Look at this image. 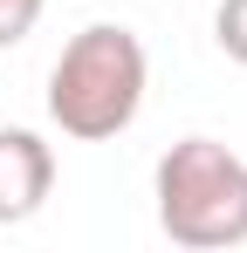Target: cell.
Returning <instances> with one entry per match:
<instances>
[{
    "label": "cell",
    "mask_w": 247,
    "mask_h": 253,
    "mask_svg": "<svg viewBox=\"0 0 247 253\" xmlns=\"http://www.w3.org/2000/svg\"><path fill=\"white\" fill-rule=\"evenodd\" d=\"M151 199L172 247L220 253L247 240V158L220 137H179L151 171Z\"/></svg>",
    "instance_id": "2"
},
{
    "label": "cell",
    "mask_w": 247,
    "mask_h": 253,
    "mask_svg": "<svg viewBox=\"0 0 247 253\" xmlns=\"http://www.w3.org/2000/svg\"><path fill=\"white\" fill-rule=\"evenodd\" d=\"M55 192V151L41 130L0 124V226H21L35 219Z\"/></svg>",
    "instance_id": "3"
},
{
    "label": "cell",
    "mask_w": 247,
    "mask_h": 253,
    "mask_svg": "<svg viewBox=\"0 0 247 253\" xmlns=\"http://www.w3.org/2000/svg\"><path fill=\"white\" fill-rule=\"evenodd\" d=\"M41 7H48V0H0V48H21V42H28L35 21H41Z\"/></svg>",
    "instance_id": "5"
},
{
    "label": "cell",
    "mask_w": 247,
    "mask_h": 253,
    "mask_svg": "<svg viewBox=\"0 0 247 253\" xmlns=\"http://www.w3.org/2000/svg\"><path fill=\"white\" fill-rule=\"evenodd\" d=\"M213 42L220 55H234L247 69V0H220V14H213Z\"/></svg>",
    "instance_id": "4"
},
{
    "label": "cell",
    "mask_w": 247,
    "mask_h": 253,
    "mask_svg": "<svg viewBox=\"0 0 247 253\" xmlns=\"http://www.w3.org/2000/svg\"><path fill=\"white\" fill-rule=\"evenodd\" d=\"M144 89H151L144 42L124 21H89L82 35H69V48L48 69V117L76 144H103L137 124Z\"/></svg>",
    "instance_id": "1"
}]
</instances>
